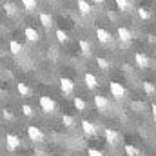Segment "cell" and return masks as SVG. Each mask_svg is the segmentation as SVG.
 Instances as JSON below:
<instances>
[{"mask_svg": "<svg viewBox=\"0 0 156 156\" xmlns=\"http://www.w3.org/2000/svg\"><path fill=\"white\" fill-rule=\"evenodd\" d=\"M94 107H96L100 113H105V111L109 109V100H107L105 96H102V94H96V96H94Z\"/></svg>", "mask_w": 156, "mask_h": 156, "instance_id": "cell-7", "label": "cell"}, {"mask_svg": "<svg viewBox=\"0 0 156 156\" xmlns=\"http://www.w3.org/2000/svg\"><path fill=\"white\" fill-rule=\"evenodd\" d=\"M56 40H58L60 44H66V42L69 40V35H67L64 29H56Z\"/></svg>", "mask_w": 156, "mask_h": 156, "instance_id": "cell-23", "label": "cell"}, {"mask_svg": "<svg viewBox=\"0 0 156 156\" xmlns=\"http://www.w3.org/2000/svg\"><path fill=\"white\" fill-rule=\"evenodd\" d=\"M49 156H56V154H49Z\"/></svg>", "mask_w": 156, "mask_h": 156, "instance_id": "cell-34", "label": "cell"}, {"mask_svg": "<svg viewBox=\"0 0 156 156\" xmlns=\"http://www.w3.org/2000/svg\"><path fill=\"white\" fill-rule=\"evenodd\" d=\"M94 2H96V4H104L105 0H94Z\"/></svg>", "mask_w": 156, "mask_h": 156, "instance_id": "cell-33", "label": "cell"}, {"mask_svg": "<svg viewBox=\"0 0 156 156\" xmlns=\"http://www.w3.org/2000/svg\"><path fill=\"white\" fill-rule=\"evenodd\" d=\"M73 104H75V107H76L78 111H85V100H83V98H80V96H75Z\"/></svg>", "mask_w": 156, "mask_h": 156, "instance_id": "cell-25", "label": "cell"}, {"mask_svg": "<svg viewBox=\"0 0 156 156\" xmlns=\"http://www.w3.org/2000/svg\"><path fill=\"white\" fill-rule=\"evenodd\" d=\"M76 5H78V11H80V15H89L91 13V4L87 2V0H78L76 2Z\"/></svg>", "mask_w": 156, "mask_h": 156, "instance_id": "cell-14", "label": "cell"}, {"mask_svg": "<svg viewBox=\"0 0 156 156\" xmlns=\"http://www.w3.org/2000/svg\"><path fill=\"white\" fill-rule=\"evenodd\" d=\"M138 16H140L142 20H149V18H151V13H149L145 7H138Z\"/></svg>", "mask_w": 156, "mask_h": 156, "instance_id": "cell-28", "label": "cell"}, {"mask_svg": "<svg viewBox=\"0 0 156 156\" xmlns=\"http://www.w3.org/2000/svg\"><path fill=\"white\" fill-rule=\"evenodd\" d=\"M62 123H64L67 129H73V127L76 125V120L71 116V115H64V116H62Z\"/></svg>", "mask_w": 156, "mask_h": 156, "instance_id": "cell-20", "label": "cell"}, {"mask_svg": "<svg viewBox=\"0 0 156 156\" xmlns=\"http://www.w3.org/2000/svg\"><path fill=\"white\" fill-rule=\"evenodd\" d=\"M22 145V140L16 136V134H13V133H7L5 134V147H7V151H16L18 147Z\"/></svg>", "mask_w": 156, "mask_h": 156, "instance_id": "cell-3", "label": "cell"}, {"mask_svg": "<svg viewBox=\"0 0 156 156\" xmlns=\"http://www.w3.org/2000/svg\"><path fill=\"white\" fill-rule=\"evenodd\" d=\"M9 51H11V55H20L22 53V44L20 42H16V40H11L9 42Z\"/></svg>", "mask_w": 156, "mask_h": 156, "instance_id": "cell-19", "label": "cell"}, {"mask_svg": "<svg viewBox=\"0 0 156 156\" xmlns=\"http://www.w3.org/2000/svg\"><path fill=\"white\" fill-rule=\"evenodd\" d=\"M96 66H98L102 71H107V69L111 67V62H109L107 58H102V56H98V58H96Z\"/></svg>", "mask_w": 156, "mask_h": 156, "instance_id": "cell-21", "label": "cell"}, {"mask_svg": "<svg viewBox=\"0 0 156 156\" xmlns=\"http://www.w3.org/2000/svg\"><path fill=\"white\" fill-rule=\"evenodd\" d=\"M16 91H18V94L22 96V98H27V96H31V89L24 83V82H18L16 83Z\"/></svg>", "mask_w": 156, "mask_h": 156, "instance_id": "cell-15", "label": "cell"}, {"mask_svg": "<svg viewBox=\"0 0 156 156\" xmlns=\"http://www.w3.org/2000/svg\"><path fill=\"white\" fill-rule=\"evenodd\" d=\"M24 37L29 40V42H37V40L40 38L38 31H37L35 27H26V29H24Z\"/></svg>", "mask_w": 156, "mask_h": 156, "instance_id": "cell-13", "label": "cell"}, {"mask_svg": "<svg viewBox=\"0 0 156 156\" xmlns=\"http://www.w3.org/2000/svg\"><path fill=\"white\" fill-rule=\"evenodd\" d=\"M38 104H40L42 113H45V115H53L56 111V104H55V100L51 96H40Z\"/></svg>", "mask_w": 156, "mask_h": 156, "instance_id": "cell-1", "label": "cell"}, {"mask_svg": "<svg viewBox=\"0 0 156 156\" xmlns=\"http://www.w3.org/2000/svg\"><path fill=\"white\" fill-rule=\"evenodd\" d=\"M134 64H136L138 69H147L151 66V60H149V56L145 53H136L134 55Z\"/></svg>", "mask_w": 156, "mask_h": 156, "instance_id": "cell-6", "label": "cell"}, {"mask_svg": "<svg viewBox=\"0 0 156 156\" xmlns=\"http://www.w3.org/2000/svg\"><path fill=\"white\" fill-rule=\"evenodd\" d=\"M2 116H4V120H13V113L9 109H2Z\"/></svg>", "mask_w": 156, "mask_h": 156, "instance_id": "cell-31", "label": "cell"}, {"mask_svg": "<svg viewBox=\"0 0 156 156\" xmlns=\"http://www.w3.org/2000/svg\"><path fill=\"white\" fill-rule=\"evenodd\" d=\"M87 156H104V154H102V151H98V149H93V147H89V149H87Z\"/></svg>", "mask_w": 156, "mask_h": 156, "instance_id": "cell-30", "label": "cell"}, {"mask_svg": "<svg viewBox=\"0 0 156 156\" xmlns=\"http://www.w3.org/2000/svg\"><path fill=\"white\" fill-rule=\"evenodd\" d=\"M83 82H85L87 89H91V91H94V89L98 87V78L94 76L93 73H85V75H83Z\"/></svg>", "mask_w": 156, "mask_h": 156, "instance_id": "cell-10", "label": "cell"}, {"mask_svg": "<svg viewBox=\"0 0 156 156\" xmlns=\"http://www.w3.org/2000/svg\"><path fill=\"white\" fill-rule=\"evenodd\" d=\"M27 136H29V140L33 144H42L44 142V133L37 125H27Z\"/></svg>", "mask_w": 156, "mask_h": 156, "instance_id": "cell-4", "label": "cell"}, {"mask_svg": "<svg viewBox=\"0 0 156 156\" xmlns=\"http://www.w3.org/2000/svg\"><path fill=\"white\" fill-rule=\"evenodd\" d=\"M60 91H62L66 96L73 94V91H75V82L67 76H62L60 78Z\"/></svg>", "mask_w": 156, "mask_h": 156, "instance_id": "cell-5", "label": "cell"}, {"mask_svg": "<svg viewBox=\"0 0 156 156\" xmlns=\"http://www.w3.org/2000/svg\"><path fill=\"white\" fill-rule=\"evenodd\" d=\"M151 111H153V118H154V122H156V104H153V107H151Z\"/></svg>", "mask_w": 156, "mask_h": 156, "instance_id": "cell-32", "label": "cell"}, {"mask_svg": "<svg viewBox=\"0 0 156 156\" xmlns=\"http://www.w3.org/2000/svg\"><path fill=\"white\" fill-rule=\"evenodd\" d=\"M38 18H40V24H42L45 29H49V27L53 26V16H51L49 13H40Z\"/></svg>", "mask_w": 156, "mask_h": 156, "instance_id": "cell-16", "label": "cell"}, {"mask_svg": "<svg viewBox=\"0 0 156 156\" xmlns=\"http://www.w3.org/2000/svg\"><path fill=\"white\" fill-rule=\"evenodd\" d=\"M115 2H116V7L122 11V13L129 11V0H115Z\"/></svg>", "mask_w": 156, "mask_h": 156, "instance_id": "cell-26", "label": "cell"}, {"mask_svg": "<svg viewBox=\"0 0 156 156\" xmlns=\"http://www.w3.org/2000/svg\"><path fill=\"white\" fill-rule=\"evenodd\" d=\"M78 47H80V53L83 55V56H89L91 55V45H89V42L87 40H78Z\"/></svg>", "mask_w": 156, "mask_h": 156, "instance_id": "cell-17", "label": "cell"}, {"mask_svg": "<svg viewBox=\"0 0 156 156\" xmlns=\"http://www.w3.org/2000/svg\"><path fill=\"white\" fill-rule=\"evenodd\" d=\"M154 56H156V51H154Z\"/></svg>", "mask_w": 156, "mask_h": 156, "instance_id": "cell-35", "label": "cell"}, {"mask_svg": "<svg viewBox=\"0 0 156 156\" xmlns=\"http://www.w3.org/2000/svg\"><path fill=\"white\" fill-rule=\"evenodd\" d=\"M123 153L127 156H140V149L136 145H131V144H125L123 145Z\"/></svg>", "mask_w": 156, "mask_h": 156, "instance_id": "cell-18", "label": "cell"}, {"mask_svg": "<svg viewBox=\"0 0 156 156\" xmlns=\"http://www.w3.org/2000/svg\"><path fill=\"white\" fill-rule=\"evenodd\" d=\"M104 134H105V140H107L109 145H116L118 142H120V134H118L115 129H109V127H107V129L104 131Z\"/></svg>", "mask_w": 156, "mask_h": 156, "instance_id": "cell-9", "label": "cell"}, {"mask_svg": "<svg viewBox=\"0 0 156 156\" xmlns=\"http://www.w3.org/2000/svg\"><path fill=\"white\" fill-rule=\"evenodd\" d=\"M96 38H98V42H102V44H107V42L113 40V37H111V33H109L107 29H104V27H96Z\"/></svg>", "mask_w": 156, "mask_h": 156, "instance_id": "cell-11", "label": "cell"}, {"mask_svg": "<svg viewBox=\"0 0 156 156\" xmlns=\"http://www.w3.org/2000/svg\"><path fill=\"white\" fill-rule=\"evenodd\" d=\"M118 40L120 42H125V44H129L131 40H133V35H131V31L127 29V27H123V26H120L118 27Z\"/></svg>", "mask_w": 156, "mask_h": 156, "instance_id": "cell-12", "label": "cell"}, {"mask_svg": "<svg viewBox=\"0 0 156 156\" xmlns=\"http://www.w3.org/2000/svg\"><path fill=\"white\" fill-rule=\"evenodd\" d=\"M22 5L27 11H35L37 9V0H22Z\"/></svg>", "mask_w": 156, "mask_h": 156, "instance_id": "cell-24", "label": "cell"}, {"mask_svg": "<svg viewBox=\"0 0 156 156\" xmlns=\"http://www.w3.org/2000/svg\"><path fill=\"white\" fill-rule=\"evenodd\" d=\"M109 91H111V96H115L116 100L125 98V94H127V89H125L120 82H111V83H109Z\"/></svg>", "mask_w": 156, "mask_h": 156, "instance_id": "cell-2", "label": "cell"}, {"mask_svg": "<svg viewBox=\"0 0 156 156\" xmlns=\"http://www.w3.org/2000/svg\"><path fill=\"white\" fill-rule=\"evenodd\" d=\"M144 91H145V94H147V96H153L156 89H154V85H153L151 82H144Z\"/></svg>", "mask_w": 156, "mask_h": 156, "instance_id": "cell-27", "label": "cell"}, {"mask_svg": "<svg viewBox=\"0 0 156 156\" xmlns=\"http://www.w3.org/2000/svg\"><path fill=\"white\" fill-rule=\"evenodd\" d=\"M22 113H24L26 116H35L33 107H31V105H27V104H24V105H22Z\"/></svg>", "mask_w": 156, "mask_h": 156, "instance_id": "cell-29", "label": "cell"}, {"mask_svg": "<svg viewBox=\"0 0 156 156\" xmlns=\"http://www.w3.org/2000/svg\"><path fill=\"white\" fill-rule=\"evenodd\" d=\"M80 127H82V131H83L85 136H94L96 134V125L93 122H89V120H82L80 122Z\"/></svg>", "mask_w": 156, "mask_h": 156, "instance_id": "cell-8", "label": "cell"}, {"mask_svg": "<svg viewBox=\"0 0 156 156\" xmlns=\"http://www.w3.org/2000/svg\"><path fill=\"white\" fill-rule=\"evenodd\" d=\"M4 11H5L9 16H15V15H16V7H15V4H11V2H5V4H4Z\"/></svg>", "mask_w": 156, "mask_h": 156, "instance_id": "cell-22", "label": "cell"}]
</instances>
